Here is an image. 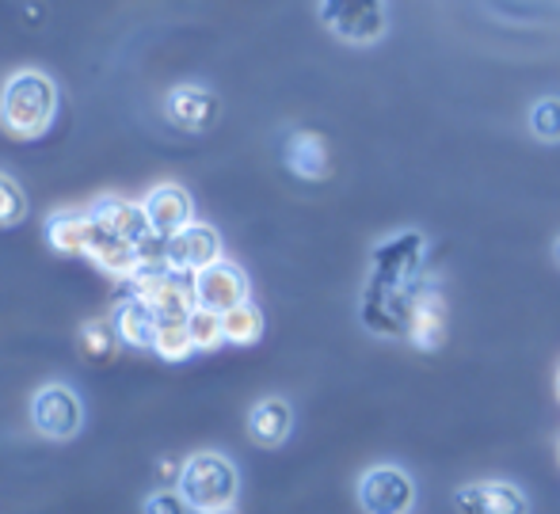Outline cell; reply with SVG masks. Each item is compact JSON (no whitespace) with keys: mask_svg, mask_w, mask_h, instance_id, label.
I'll list each match as a JSON object with an SVG mask.
<instances>
[{"mask_svg":"<svg viewBox=\"0 0 560 514\" xmlns=\"http://www.w3.org/2000/svg\"><path fill=\"white\" fill-rule=\"evenodd\" d=\"M61 92L43 69H15L0 89V126L20 141H38L54 130Z\"/></svg>","mask_w":560,"mask_h":514,"instance_id":"cell-1","label":"cell"},{"mask_svg":"<svg viewBox=\"0 0 560 514\" xmlns=\"http://www.w3.org/2000/svg\"><path fill=\"white\" fill-rule=\"evenodd\" d=\"M176 492L191 514H241V469L222 449H199L184 462Z\"/></svg>","mask_w":560,"mask_h":514,"instance_id":"cell-2","label":"cell"},{"mask_svg":"<svg viewBox=\"0 0 560 514\" xmlns=\"http://www.w3.org/2000/svg\"><path fill=\"white\" fill-rule=\"evenodd\" d=\"M423 264H428V236L405 229V233L385 236L370 256V287L382 290H408L423 279Z\"/></svg>","mask_w":560,"mask_h":514,"instance_id":"cell-3","label":"cell"},{"mask_svg":"<svg viewBox=\"0 0 560 514\" xmlns=\"http://www.w3.org/2000/svg\"><path fill=\"white\" fill-rule=\"evenodd\" d=\"M317 15L343 46H377L389 31V0H320Z\"/></svg>","mask_w":560,"mask_h":514,"instance_id":"cell-4","label":"cell"},{"mask_svg":"<svg viewBox=\"0 0 560 514\" xmlns=\"http://www.w3.org/2000/svg\"><path fill=\"white\" fill-rule=\"evenodd\" d=\"M126 290H130V297H138L156 320H187V316L199 308L191 279L168 271L164 264H145V271L133 274V279L126 282Z\"/></svg>","mask_w":560,"mask_h":514,"instance_id":"cell-5","label":"cell"},{"mask_svg":"<svg viewBox=\"0 0 560 514\" xmlns=\"http://www.w3.org/2000/svg\"><path fill=\"white\" fill-rule=\"evenodd\" d=\"M362 514H412L416 511V480L405 465H370L354 484Z\"/></svg>","mask_w":560,"mask_h":514,"instance_id":"cell-6","label":"cell"},{"mask_svg":"<svg viewBox=\"0 0 560 514\" xmlns=\"http://www.w3.org/2000/svg\"><path fill=\"white\" fill-rule=\"evenodd\" d=\"M31 427L46 442H73L84 431V400L61 382L43 385L31 397Z\"/></svg>","mask_w":560,"mask_h":514,"instance_id":"cell-7","label":"cell"},{"mask_svg":"<svg viewBox=\"0 0 560 514\" xmlns=\"http://www.w3.org/2000/svg\"><path fill=\"white\" fill-rule=\"evenodd\" d=\"M222 233L207 221H191L184 233H176L172 241H164V252H161V264L168 271L184 274V279H195L202 274L207 267L222 264Z\"/></svg>","mask_w":560,"mask_h":514,"instance_id":"cell-8","label":"cell"},{"mask_svg":"<svg viewBox=\"0 0 560 514\" xmlns=\"http://www.w3.org/2000/svg\"><path fill=\"white\" fill-rule=\"evenodd\" d=\"M412 294L408 290H382V287H362V302H359V320L370 336L382 339H408V320H412Z\"/></svg>","mask_w":560,"mask_h":514,"instance_id":"cell-9","label":"cell"},{"mask_svg":"<svg viewBox=\"0 0 560 514\" xmlns=\"http://www.w3.org/2000/svg\"><path fill=\"white\" fill-rule=\"evenodd\" d=\"M457 514H530V495L515 480H469L454 492Z\"/></svg>","mask_w":560,"mask_h":514,"instance_id":"cell-10","label":"cell"},{"mask_svg":"<svg viewBox=\"0 0 560 514\" xmlns=\"http://www.w3.org/2000/svg\"><path fill=\"white\" fill-rule=\"evenodd\" d=\"M191 287H195V302H199V308H210V313H229V308L252 302L248 274H244V267L229 264V259L207 267L202 274H195Z\"/></svg>","mask_w":560,"mask_h":514,"instance_id":"cell-11","label":"cell"},{"mask_svg":"<svg viewBox=\"0 0 560 514\" xmlns=\"http://www.w3.org/2000/svg\"><path fill=\"white\" fill-rule=\"evenodd\" d=\"M89 210H92V221L100 225V233L115 236V241H130V244H138V248L156 241L141 202L122 199V195H100Z\"/></svg>","mask_w":560,"mask_h":514,"instance_id":"cell-12","label":"cell"},{"mask_svg":"<svg viewBox=\"0 0 560 514\" xmlns=\"http://www.w3.org/2000/svg\"><path fill=\"white\" fill-rule=\"evenodd\" d=\"M408 343L416 351H443L446 343V297L435 282L420 279L412 294V320H408Z\"/></svg>","mask_w":560,"mask_h":514,"instance_id":"cell-13","label":"cell"},{"mask_svg":"<svg viewBox=\"0 0 560 514\" xmlns=\"http://www.w3.org/2000/svg\"><path fill=\"white\" fill-rule=\"evenodd\" d=\"M141 206H145L149 229H153L156 241H172V236L184 233L195 221V199H191V191L179 184H156Z\"/></svg>","mask_w":560,"mask_h":514,"instance_id":"cell-14","label":"cell"},{"mask_svg":"<svg viewBox=\"0 0 560 514\" xmlns=\"http://www.w3.org/2000/svg\"><path fill=\"white\" fill-rule=\"evenodd\" d=\"M164 115H168L172 126L187 133H207L210 126L222 115V100L214 96L202 84H176V89L164 96Z\"/></svg>","mask_w":560,"mask_h":514,"instance_id":"cell-15","label":"cell"},{"mask_svg":"<svg viewBox=\"0 0 560 514\" xmlns=\"http://www.w3.org/2000/svg\"><path fill=\"white\" fill-rule=\"evenodd\" d=\"M96 236V221H92L89 206H66L46 218V244L58 256H89V244Z\"/></svg>","mask_w":560,"mask_h":514,"instance_id":"cell-16","label":"cell"},{"mask_svg":"<svg viewBox=\"0 0 560 514\" xmlns=\"http://www.w3.org/2000/svg\"><path fill=\"white\" fill-rule=\"evenodd\" d=\"M294 434V408L287 397H264L248 411V439L259 449H279Z\"/></svg>","mask_w":560,"mask_h":514,"instance_id":"cell-17","label":"cell"},{"mask_svg":"<svg viewBox=\"0 0 560 514\" xmlns=\"http://www.w3.org/2000/svg\"><path fill=\"white\" fill-rule=\"evenodd\" d=\"M84 259H92L100 271L112 274V279H118V282H130L133 274H141L149 264L145 248H138V244H130V241H115V236L100 233V225H96V236H92L89 256Z\"/></svg>","mask_w":560,"mask_h":514,"instance_id":"cell-18","label":"cell"},{"mask_svg":"<svg viewBox=\"0 0 560 514\" xmlns=\"http://www.w3.org/2000/svg\"><path fill=\"white\" fill-rule=\"evenodd\" d=\"M282 161H287V168L294 172L298 179H310V184H317V179H325L328 172H332V156H328L325 138L313 130L290 133L287 145H282Z\"/></svg>","mask_w":560,"mask_h":514,"instance_id":"cell-19","label":"cell"},{"mask_svg":"<svg viewBox=\"0 0 560 514\" xmlns=\"http://www.w3.org/2000/svg\"><path fill=\"white\" fill-rule=\"evenodd\" d=\"M115 331L122 339V347H133V351H153V336H156V316L149 313L138 297L126 294L122 302L115 305Z\"/></svg>","mask_w":560,"mask_h":514,"instance_id":"cell-20","label":"cell"},{"mask_svg":"<svg viewBox=\"0 0 560 514\" xmlns=\"http://www.w3.org/2000/svg\"><path fill=\"white\" fill-rule=\"evenodd\" d=\"M222 324H225V343H233V347H256L267 328V320L256 302L229 308V313H222Z\"/></svg>","mask_w":560,"mask_h":514,"instance_id":"cell-21","label":"cell"},{"mask_svg":"<svg viewBox=\"0 0 560 514\" xmlns=\"http://www.w3.org/2000/svg\"><path fill=\"white\" fill-rule=\"evenodd\" d=\"M153 354L161 362H172V366H179V362H187L191 354H199L191 343V331H187V320H156Z\"/></svg>","mask_w":560,"mask_h":514,"instance_id":"cell-22","label":"cell"},{"mask_svg":"<svg viewBox=\"0 0 560 514\" xmlns=\"http://www.w3.org/2000/svg\"><path fill=\"white\" fill-rule=\"evenodd\" d=\"M77 339H81V354L89 362H96V366L115 362L118 347H122V339H118V331H115V320H89Z\"/></svg>","mask_w":560,"mask_h":514,"instance_id":"cell-23","label":"cell"},{"mask_svg":"<svg viewBox=\"0 0 560 514\" xmlns=\"http://www.w3.org/2000/svg\"><path fill=\"white\" fill-rule=\"evenodd\" d=\"M187 331H191V343L199 354H214L225 347V324L222 313H210V308H195L187 316Z\"/></svg>","mask_w":560,"mask_h":514,"instance_id":"cell-24","label":"cell"},{"mask_svg":"<svg viewBox=\"0 0 560 514\" xmlns=\"http://www.w3.org/2000/svg\"><path fill=\"white\" fill-rule=\"evenodd\" d=\"M530 133L541 145H560V96H541L526 115Z\"/></svg>","mask_w":560,"mask_h":514,"instance_id":"cell-25","label":"cell"},{"mask_svg":"<svg viewBox=\"0 0 560 514\" xmlns=\"http://www.w3.org/2000/svg\"><path fill=\"white\" fill-rule=\"evenodd\" d=\"M27 218V199H23V187L15 184L8 172H0V229H15Z\"/></svg>","mask_w":560,"mask_h":514,"instance_id":"cell-26","label":"cell"},{"mask_svg":"<svg viewBox=\"0 0 560 514\" xmlns=\"http://www.w3.org/2000/svg\"><path fill=\"white\" fill-rule=\"evenodd\" d=\"M141 514H191V507L184 503V495L176 488H156L153 495H145Z\"/></svg>","mask_w":560,"mask_h":514,"instance_id":"cell-27","label":"cell"},{"mask_svg":"<svg viewBox=\"0 0 560 514\" xmlns=\"http://www.w3.org/2000/svg\"><path fill=\"white\" fill-rule=\"evenodd\" d=\"M179 477H184V462H176V457H161V462H156V480H161V488H179Z\"/></svg>","mask_w":560,"mask_h":514,"instance_id":"cell-28","label":"cell"},{"mask_svg":"<svg viewBox=\"0 0 560 514\" xmlns=\"http://www.w3.org/2000/svg\"><path fill=\"white\" fill-rule=\"evenodd\" d=\"M553 264L560 267V236H557V244H553Z\"/></svg>","mask_w":560,"mask_h":514,"instance_id":"cell-29","label":"cell"},{"mask_svg":"<svg viewBox=\"0 0 560 514\" xmlns=\"http://www.w3.org/2000/svg\"><path fill=\"white\" fill-rule=\"evenodd\" d=\"M557 393H560V374H557Z\"/></svg>","mask_w":560,"mask_h":514,"instance_id":"cell-30","label":"cell"}]
</instances>
